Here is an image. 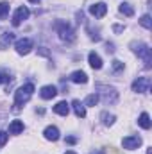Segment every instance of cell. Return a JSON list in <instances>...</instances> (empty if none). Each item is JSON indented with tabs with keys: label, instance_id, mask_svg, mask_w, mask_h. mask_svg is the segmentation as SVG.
<instances>
[{
	"label": "cell",
	"instance_id": "cell-19",
	"mask_svg": "<svg viewBox=\"0 0 152 154\" xmlns=\"http://www.w3.org/2000/svg\"><path fill=\"white\" fill-rule=\"evenodd\" d=\"M138 124H140L143 129H150L152 122H150V116H149V113H141V115H140V118H138Z\"/></svg>",
	"mask_w": 152,
	"mask_h": 154
},
{
	"label": "cell",
	"instance_id": "cell-27",
	"mask_svg": "<svg viewBox=\"0 0 152 154\" xmlns=\"http://www.w3.org/2000/svg\"><path fill=\"white\" fill-rule=\"evenodd\" d=\"M106 50L113 54V52H114V45H113V43H106Z\"/></svg>",
	"mask_w": 152,
	"mask_h": 154
},
{
	"label": "cell",
	"instance_id": "cell-14",
	"mask_svg": "<svg viewBox=\"0 0 152 154\" xmlns=\"http://www.w3.org/2000/svg\"><path fill=\"white\" fill-rule=\"evenodd\" d=\"M13 41H14V34H13V32H4V34L0 36V50L7 48Z\"/></svg>",
	"mask_w": 152,
	"mask_h": 154
},
{
	"label": "cell",
	"instance_id": "cell-3",
	"mask_svg": "<svg viewBox=\"0 0 152 154\" xmlns=\"http://www.w3.org/2000/svg\"><path fill=\"white\" fill-rule=\"evenodd\" d=\"M131 48L143 59V63H145V66L147 68H150V63H152V50L149 45H145V43H136V41H132L131 43Z\"/></svg>",
	"mask_w": 152,
	"mask_h": 154
},
{
	"label": "cell",
	"instance_id": "cell-22",
	"mask_svg": "<svg viewBox=\"0 0 152 154\" xmlns=\"http://www.w3.org/2000/svg\"><path fill=\"white\" fill-rule=\"evenodd\" d=\"M9 13V4L7 2H0V20H4Z\"/></svg>",
	"mask_w": 152,
	"mask_h": 154
},
{
	"label": "cell",
	"instance_id": "cell-26",
	"mask_svg": "<svg viewBox=\"0 0 152 154\" xmlns=\"http://www.w3.org/2000/svg\"><path fill=\"white\" fill-rule=\"evenodd\" d=\"M65 142H66V143H70V145H74V143H77V138H75V136H68Z\"/></svg>",
	"mask_w": 152,
	"mask_h": 154
},
{
	"label": "cell",
	"instance_id": "cell-20",
	"mask_svg": "<svg viewBox=\"0 0 152 154\" xmlns=\"http://www.w3.org/2000/svg\"><path fill=\"white\" fill-rule=\"evenodd\" d=\"M99 93H90L88 97H86V100H84V106H97V102H99Z\"/></svg>",
	"mask_w": 152,
	"mask_h": 154
},
{
	"label": "cell",
	"instance_id": "cell-31",
	"mask_svg": "<svg viewBox=\"0 0 152 154\" xmlns=\"http://www.w3.org/2000/svg\"><path fill=\"white\" fill-rule=\"evenodd\" d=\"M29 2H32V4H38L39 0H29Z\"/></svg>",
	"mask_w": 152,
	"mask_h": 154
},
{
	"label": "cell",
	"instance_id": "cell-23",
	"mask_svg": "<svg viewBox=\"0 0 152 154\" xmlns=\"http://www.w3.org/2000/svg\"><path fill=\"white\" fill-rule=\"evenodd\" d=\"M140 23H141V25H143V27H145V29H150V27H152L150 16H149V14H143V16H141V18H140Z\"/></svg>",
	"mask_w": 152,
	"mask_h": 154
},
{
	"label": "cell",
	"instance_id": "cell-24",
	"mask_svg": "<svg viewBox=\"0 0 152 154\" xmlns=\"http://www.w3.org/2000/svg\"><path fill=\"white\" fill-rule=\"evenodd\" d=\"M122 70H123V63L118 61V59H114L113 61V72H122Z\"/></svg>",
	"mask_w": 152,
	"mask_h": 154
},
{
	"label": "cell",
	"instance_id": "cell-11",
	"mask_svg": "<svg viewBox=\"0 0 152 154\" xmlns=\"http://www.w3.org/2000/svg\"><path fill=\"white\" fill-rule=\"evenodd\" d=\"M43 136L47 140H50V142H56V140H59V129L56 125H48V127H45Z\"/></svg>",
	"mask_w": 152,
	"mask_h": 154
},
{
	"label": "cell",
	"instance_id": "cell-32",
	"mask_svg": "<svg viewBox=\"0 0 152 154\" xmlns=\"http://www.w3.org/2000/svg\"><path fill=\"white\" fill-rule=\"evenodd\" d=\"M147 154H152V149H149V151H147Z\"/></svg>",
	"mask_w": 152,
	"mask_h": 154
},
{
	"label": "cell",
	"instance_id": "cell-8",
	"mask_svg": "<svg viewBox=\"0 0 152 154\" xmlns=\"http://www.w3.org/2000/svg\"><path fill=\"white\" fill-rule=\"evenodd\" d=\"M29 14H31V13H29V9H27L25 5L18 7V9H16V13L13 14V25H14V27H18L23 20H27V18H29Z\"/></svg>",
	"mask_w": 152,
	"mask_h": 154
},
{
	"label": "cell",
	"instance_id": "cell-30",
	"mask_svg": "<svg viewBox=\"0 0 152 154\" xmlns=\"http://www.w3.org/2000/svg\"><path fill=\"white\" fill-rule=\"evenodd\" d=\"M65 154H75V152H74V151H66Z\"/></svg>",
	"mask_w": 152,
	"mask_h": 154
},
{
	"label": "cell",
	"instance_id": "cell-15",
	"mask_svg": "<svg viewBox=\"0 0 152 154\" xmlns=\"http://www.w3.org/2000/svg\"><path fill=\"white\" fill-rule=\"evenodd\" d=\"M72 108H74V113H75L77 118H84L86 116V108L81 100H74L72 102Z\"/></svg>",
	"mask_w": 152,
	"mask_h": 154
},
{
	"label": "cell",
	"instance_id": "cell-28",
	"mask_svg": "<svg viewBox=\"0 0 152 154\" xmlns=\"http://www.w3.org/2000/svg\"><path fill=\"white\" fill-rule=\"evenodd\" d=\"M114 32H123V25H113Z\"/></svg>",
	"mask_w": 152,
	"mask_h": 154
},
{
	"label": "cell",
	"instance_id": "cell-16",
	"mask_svg": "<svg viewBox=\"0 0 152 154\" xmlns=\"http://www.w3.org/2000/svg\"><path fill=\"white\" fill-rule=\"evenodd\" d=\"M54 111H56L57 115H61V116H66L68 113H70V106H68V102L61 100V102H57V104L54 106Z\"/></svg>",
	"mask_w": 152,
	"mask_h": 154
},
{
	"label": "cell",
	"instance_id": "cell-9",
	"mask_svg": "<svg viewBox=\"0 0 152 154\" xmlns=\"http://www.w3.org/2000/svg\"><path fill=\"white\" fill-rule=\"evenodd\" d=\"M122 145H123V149H127V151H134V149H138L140 145H141V138L140 136H125L123 140H122Z\"/></svg>",
	"mask_w": 152,
	"mask_h": 154
},
{
	"label": "cell",
	"instance_id": "cell-2",
	"mask_svg": "<svg viewBox=\"0 0 152 154\" xmlns=\"http://www.w3.org/2000/svg\"><path fill=\"white\" fill-rule=\"evenodd\" d=\"M54 29L57 31L59 38L63 39V41H74V39H75V31L72 29V25H70L68 22L59 20V22L54 23Z\"/></svg>",
	"mask_w": 152,
	"mask_h": 154
},
{
	"label": "cell",
	"instance_id": "cell-6",
	"mask_svg": "<svg viewBox=\"0 0 152 154\" xmlns=\"http://www.w3.org/2000/svg\"><path fill=\"white\" fill-rule=\"evenodd\" d=\"M14 48H16V52H18L20 56H25V54H29V52L32 50V39H29V38L18 39V41L14 43Z\"/></svg>",
	"mask_w": 152,
	"mask_h": 154
},
{
	"label": "cell",
	"instance_id": "cell-13",
	"mask_svg": "<svg viewBox=\"0 0 152 154\" xmlns=\"http://www.w3.org/2000/svg\"><path fill=\"white\" fill-rule=\"evenodd\" d=\"M70 81L75 82V84H84V82H88V75L82 70H75V72L70 74Z\"/></svg>",
	"mask_w": 152,
	"mask_h": 154
},
{
	"label": "cell",
	"instance_id": "cell-1",
	"mask_svg": "<svg viewBox=\"0 0 152 154\" xmlns=\"http://www.w3.org/2000/svg\"><path fill=\"white\" fill-rule=\"evenodd\" d=\"M32 93H34V84H23V86H20L16 91H14V109H20L31 97H32Z\"/></svg>",
	"mask_w": 152,
	"mask_h": 154
},
{
	"label": "cell",
	"instance_id": "cell-17",
	"mask_svg": "<svg viewBox=\"0 0 152 154\" xmlns=\"http://www.w3.org/2000/svg\"><path fill=\"white\" fill-rule=\"evenodd\" d=\"M9 133H11V134H20V133H23V122H22V120H13V122L9 124Z\"/></svg>",
	"mask_w": 152,
	"mask_h": 154
},
{
	"label": "cell",
	"instance_id": "cell-5",
	"mask_svg": "<svg viewBox=\"0 0 152 154\" xmlns=\"http://www.w3.org/2000/svg\"><path fill=\"white\" fill-rule=\"evenodd\" d=\"M150 90V79L149 77H138L132 82V91L136 93H147Z\"/></svg>",
	"mask_w": 152,
	"mask_h": 154
},
{
	"label": "cell",
	"instance_id": "cell-10",
	"mask_svg": "<svg viewBox=\"0 0 152 154\" xmlns=\"http://www.w3.org/2000/svg\"><path fill=\"white\" fill-rule=\"evenodd\" d=\"M39 95H41V99L50 100V99H54V97L57 95V88H56V86H52V84L43 86V88H41V91H39Z\"/></svg>",
	"mask_w": 152,
	"mask_h": 154
},
{
	"label": "cell",
	"instance_id": "cell-25",
	"mask_svg": "<svg viewBox=\"0 0 152 154\" xmlns=\"http://www.w3.org/2000/svg\"><path fill=\"white\" fill-rule=\"evenodd\" d=\"M5 142H7V133L0 131V147H4V145H5Z\"/></svg>",
	"mask_w": 152,
	"mask_h": 154
},
{
	"label": "cell",
	"instance_id": "cell-12",
	"mask_svg": "<svg viewBox=\"0 0 152 154\" xmlns=\"http://www.w3.org/2000/svg\"><path fill=\"white\" fill-rule=\"evenodd\" d=\"M88 61H90V66L95 68V70H100L102 68V59L97 52H90L88 54Z\"/></svg>",
	"mask_w": 152,
	"mask_h": 154
},
{
	"label": "cell",
	"instance_id": "cell-18",
	"mask_svg": "<svg viewBox=\"0 0 152 154\" xmlns=\"http://www.w3.org/2000/svg\"><path fill=\"white\" fill-rule=\"evenodd\" d=\"M118 11H120L122 14H125V16H132V14H134V7H132L131 4H127V2H123V4H120V7H118Z\"/></svg>",
	"mask_w": 152,
	"mask_h": 154
},
{
	"label": "cell",
	"instance_id": "cell-21",
	"mask_svg": "<svg viewBox=\"0 0 152 154\" xmlns=\"http://www.w3.org/2000/svg\"><path fill=\"white\" fill-rule=\"evenodd\" d=\"M100 118H102V124H104V125H113L114 124V115L108 113V111L100 113Z\"/></svg>",
	"mask_w": 152,
	"mask_h": 154
},
{
	"label": "cell",
	"instance_id": "cell-4",
	"mask_svg": "<svg viewBox=\"0 0 152 154\" xmlns=\"http://www.w3.org/2000/svg\"><path fill=\"white\" fill-rule=\"evenodd\" d=\"M97 90H100L99 93H100V97L104 99V102L106 104H114L116 100H118V91L114 90L113 86H106V84H97Z\"/></svg>",
	"mask_w": 152,
	"mask_h": 154
},
{
	"label": "cell",
	"instance_id": "cell-29",
	"mask_svg": "<svg viewBox=\"0 0 152 154\" xmlns=\"http://www.w3.org/2000/svg\"><path fill=\"white\" fill-rule=\"evenodd\" d=\"M4 81H9V77H5L4 74H2V72H0V84H2Z\"/></svg>",
	"mask_w": 152,
	"mask_h": 154
},
{
	"label": "cell",
	"instance_id": "cell-7",
	"mask_svg": "<svg viewBox=\"0 0 152 154\" xmlns=\"http://www.w3.org/2000/svg\"><path fill=\"white\" fill-rule=\"evenodd\" d=\"M90 14L95 16V18H104L108 14V5L104 2H99V4H93L90 5Z\"/></svg>",
	"mask_w": 152,
	"mask_h": 154
}]
</instances>
